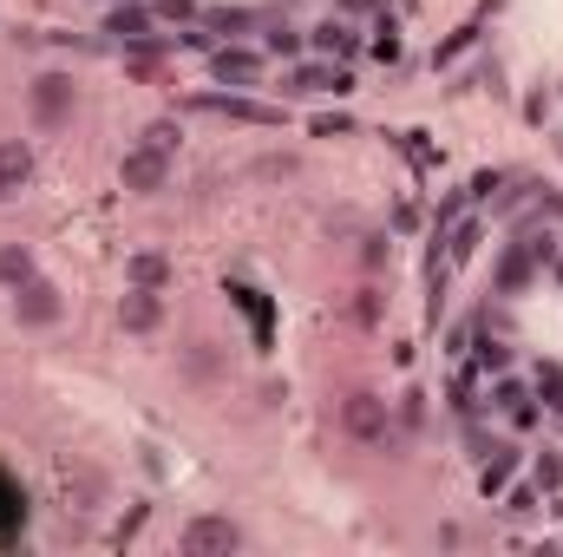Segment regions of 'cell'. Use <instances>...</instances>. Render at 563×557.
<instances>
[{"mask_svg":"<svg viewBox=\"0 0 563 557\" xmlns=\"http://www.w3.org/2000/svg\"><path fill=\"white\" fill-rule=\"evenodd\" d=\"M341 433H347L354 446H374V452H387V446H394V407H387L374 387H354V394L341 401Z\"/></svg>","mask_w":563,"mask_h":557,"instance_id":"6da1fadb","label":"cell"},{"mask_svg":"<svg viewBox=\"0 0 563 557\" xmlns=\"http://www.w3.org/2000/svg\"><path fill=\"white\" fill-rule=\"evenodd\" d=\"M184 112H203V119H230V125H256V132H276V125H282V106H263V99H250L243 86H230V92H190V99H184Z\"/></svg>","mask_w":563,"mask_h":557,"instance_id":"7a4b0ae2","label":"cell"},{"mask_svg":"<svg viewBox=\"0 0 563 557\" xmlns=\"http://www.w3.org/2000/svg\"><path fill=\"white\" fill-rule=\"evenodd\" d=\"M177 545L190 557H230V551H243L250 538H243V525H236L230 512H197V518L177 532Z\"/></svg>","mask_w":563,"mask_h":557,"instance_id":"3957f363","label":"cell"},{"mask_svg":"<svg viewBox=\"0 0 563 557\" xmlns=\"http://www.w3.org/2000/svg\"><path fill=\"white\" fill-rule=\"evenodd\" d=\"M59 315H66V295L46 276H26L13 288V321H20V328H53Z\"/></svg>","mask_w":563,"mask_h":557,"instance_id":"277c9868","label":"cell"},{"mask_svg":"<svg viewBox=\"0 0 563 557\" xmlns=\"http://www.w3.org/2000/svg\"><path fill=\"white\" fill-rule=\"evenodd\" d=\"M119 184H125L132 197H157V190L170 184V157L151 151V144H132V151L119 157Z\"/></svg>","mask_w":563,"mask_h":557,"instance_id":"5b68a950","label":"cell"},{"mask_svg":"<svg viewBox=\"0 0 563 557\" xmlns=\"http://www.w3.org/2000/svg\"><path fill=\"white\" fill-rule=\"evenodd\" d=\"M282 92H334V99H347V92H354V73H347L341 59H314V66H295V59H288Z\"/></svg>","mask_w":563,"mask_h":557,"instance_id":"8992f818","label":"cell"},{"mask_svg":"<svg viewBox=\"0 0 563 557\" xmlns=\"http://www.w3.org/2000/svg\"><path fill=\"white\" fill-rule=\"evenodd\" d=\"M73 106H79V86H73V73H40L33 79V119L53 132V125H66L73 119Z\"/></svg>","mask_w":563,"mask_h":557,"instance_id":"52a82bcc","label":"cell"},{"mask_svg":"<svg viewBox=\"0 0 563 557\" xmlns=\"http://www.w3.org/2000/svg\"><path fill=\"white\" fill-rule=\"evenodd\" d=\"M538 270H544V263H538L531 237H518V243H505V250H498V270H492V288H498V295H525V288L538 282Z\"/></svg>","mask_w":563,"mask_h":557,"instance_id":"ba28073f","label":"cell"},{"mask_svg":"<svg viewBox=\"0 0 563 557\" xmlns=\"http://www.w3.org/2000/svg\"><path fill=\"white\" fill-rule=\"evenodd\" d=\"M263 59H269L263 46H236V40H230V46H210L217 86H256V79H263Z\"/></svg>","mask_w":563,"mask_h":557,"instance_id":"9c48e42d","label":"cell"},{"mask_svg":"<svg viewBox=\"0 0 563 557\" xmlns=\"http://www.w3.org/2000/svg\"><path fill=\"white\" fill-rule=\"evenodd\" d=\"M119 328H125V335H157V328H164V288L125 282V295H119Z\"/></svg>","mask_w":563,"mask_h":557,"instance_id":"30bf717a","label":"cell"},{"mask_svg":"<svg viewBox=\"0 0 563 557\" xmlns=\"http://www.w3.org/2000/svg\"><path fill=\"white\" fill-rule=\"evenodd\" d=\"M223 295H230V302H236V308L250 315V335H256V348L269 354V348H276V302H269L263 288H250V282H230Z\"/></svg>","mask_w":563,"mask_h":557,"instance_id":"8fae6325","label":"cell"},{"mask_svg":"<svg viewBox=\"0 0 563 557\" xmlns=\"http://www.w3.org/2000/svg\"><path fill=\"white\" fill-rule=\"evenodd\" d=\"M26 184H33V144L7 139V144H0V204H13Z\"/></svg>","mask_w":563,"mask_h":557,"instance_id":"7c38bea8","label":"cell"},{"mask_svg":"<svg viewBox=\"0 0 563 557\" xmlns=\"http://www.w3.org/2000/svg\"><path fill=\"white\" fill-rule=\"evenodd\" d=\"M511 472H518V446L492 439V446L478 452V492H485V499H498V492L511 485Z\"/></svg>","mask_w":563,"mask_h":557,"instance_id":"4fadbf2b","label":"cell"},{"mask_svg":"<svg viewBox=\"0 0 563 557\" xmlns=\"http://www.w3.org/2000/svg\"><path fill=\"white\" fill-rule=\"evenodd\" d=\"M492 407L511 419L518 433H531V426H538V414H544V407H538V394H531V387H518V381H498V387H492Z\"/></svg>","mask_w":563,"mask_h":557,"instance_id":"5bb4252c","label":"cell"},{"mask_svg":"<svg viewBox=\"0 0 563 557\" xmlns=\"http://www.w3.org/2000/svg\"><path fill=\"white\" fill-rule=\"evenodd\" d=\"M151 20H157V13H151L144 0H125V7L106 13V33H112L119 46H139V40H151Z\"/></svg>","mask_w":563,"mask_h":557,"instance_id":"9a60e30c","label":"cell"},{"mask_svg":"<svg viewBox=\"0 0 563 557\" xmlns=\"http://www.w3.org/2000/svg\"><path fill=\"white\" fill-rule=\"evenodd\" d=\"M485 13H492V7H485ZM485 13H472L465 26H452V33H445V40L432 46V66H452V59H465V53H472V46L485 40Z\"/></svg>","mask_w":563,"mask_h":557,"instance_id":"2e32d148","label":"cell"},{"mask_svg":"<svg viewBox=\"0 0 563 557\" xmlns=\"http://www.w3.org/2000/svg\"><path fill=\"white\" fill-rule=\"evenodd\" d=\"M20 532H26V492L13 472H0V545H13Z\"/></svg>","mask_w":563,"mask_h":557,"instance_id":"e0dca14e","label":"cell"},{"mask_svg":"<svg viewBox=\"0 0 563 557\" xmlns=\"http://www.w3.org/2000/svg\"><path fill=\"white\" fill-rule=\"evenodd\" d=\"M308 46H314V53H321V59H341V66H347V59H354V53H361V40H354V33H347V26H341V20H321V26H314V33H308Z\"/></svg>","mask_w":563,"mask_h":557,"instance_id":"ac0fdd59","label":"cell"},{"mask_svg":"<svg viewBox=\"0 0 563 557\" xmlns=\"http://www.w3.org/2000/svg\"><path fill=\"white\" fill-rule=\"evenodd\" d=\"M125 282H139V288H164V282H170V256H157V250L125 256Z\"/></svg>","mask_w":563,"mask_h":557,"instance_id":"d6986e66","label":"cell"},{"mask_svg":"<svg viewBox=\"0 0 563 557\" xmlns=\"http://www.w3.org/2000/svg\"><path fill=\"white\" fill-rule=\"evenodd\" d=\"M26 276H40V270H33V250H26V243H0V282L20 288Z\"/></svg>","mask_w":563,"mask_h":557,"instance_id":"ffe728a7","label":"cell"},{"mask_svg":"<svg viewBox=\"0 0 563 557\" xmlns=\"http://www.w3.org/2000/svg\"><path fill=\"white\" fill-rule=\"evenodd\" d=\"M203 26L236 40V33H250V26H256V13H250V7H203Z\"/></svg>","mask_w":563,"mask_h":557,"instance_id":"44dd1931","label":"cell"},{"mask_svg":"<svg viewBox=\"0 0 563 557\" xmlns=\"http://www.w3.org/2000/svg\"><path fill=\"white\" fill-rule=\"evenodd\" d=\"M263 53H269V59H301V33H295V26H263Z\"/></svg>","mask_w":563,"mask_h":557,"instance_id":"7402d4cb","label":"cell"},{"mask_svg":"<svg viewBox=\"0 0 563 557\" xmlns=\"http://www.w3.org/2000/svg\"><path fill=\"white\" fill-rule=\"evenodd\" d=\"M380 66H394L400 59V26H394V13H380V26H374V46H367Z\"/></svg>","mask_w":563,"mask_h":557,"instance_id":"603a6c76","label":"cell"},{"mask_svg":"<svg viewBox=\"0 0 563 557\" xmlns=\"http://www.w3.org/2000/svg\"><path fill=\"white\" fill-rule=\"evenodd\" d=\"M177 139H184V132H177V119H151L139 144H151V151H164V157H177Z\"/></svg>","mask_w":563,"mask_h":557,"instance_id":"cb8c5ba5","label":"cell"},{"mask_svg":"<svg viewBox=\"0 0 563 557\" xmlns=\"http://www.w3.org/2000/svg\"><path fill=\"white\" fill-rule=\"evenodd\" d=\"M531 485H538V492H563V459H558V452H538Z\"/></svg>","mask_w":563,"mask_h":557,"instance_id":"d4e9b609","label":"cell"},{"mask_svg":"<svg viewBox=\"0 0 563 557\" xmlns=\"http://www.w3.org/2000/svg\"><path fill=\"white\" fill-rule=\"evenodd\" d=\"M151 13H157V20H170V26H190V20H203V7H197V0H157Z\"/></svg>","mask_w":563,"mask_h":557,"instance_id":"484cf974","label":"cell"},{"mask_svg":"<svg viewBox=\"0 0 563 557\" xmlns=\"http://www.w3.org/2000/svg\"><path fill=\"white\" fill-rule=\"evenodd\" d=\"M538 401L551 414H563V368H538Z\"/></svg>","mask_w":563,"mask_h":557,"instance_id":"4316f807","label":"cell"},{"mask_svg":"<svg viewBox=\"0 0 563 557\" xmlns=\"http://www.w3.org/2000/svg\"><path fill=\"white\" fill-rule=\"evenodd\" d=\"M478 368H485V374H505V368H511V348L485 335V341H478Z\"/></svg>","mask_w":563,"mask_h":557,"instance_id":"83f0119b","label":"cell"},{"mask_svg":"<svg viewBox=\"0 0 563 557\" xmlns=\"http://www.w3.org/2000/svg\"><path fill=\"white\" fill-rule=\"evenodd\" d=\"M308 132H314V139H347V132H354V119H347V112H321Z\"/></svg>","mask_w":563,"mask_h":557,"instance_id":"f1b7e54d","label":"cell"},{"mask_svg":"<svg viewBox=\"0 0 563 557\" xmlns=\"http://www.w3.org/2000/svg\"><path fill=\"white\" fill-rule=\"evenodd\" d=\"M361 263H367V270L394 263V237H380V230H374V237H367V250H361Z\"/></svg>","mask_w":563,"mask_h":557,"instance_id":"f546056e","label":"cell"},{"mask_svg":"<svg viewBox=\"0 0 563 557\" xmlns=\"http://www.w3.org/2000/svg\"><path fill=\"white\" fill-rule=\"evenodd\" d=\"M354 315H361V321L374 328V321H380V288H361V302H354Z\"/></svg>","mask_w":563,"mask_h":557,"instance_id":"4dcf8cb0","label":"cell"},{"mask_svg":"<svg viewBox=\"0 0 563 557\" xmlns=\"http://www.w3.org/2000/svg\"><path fill=\"white\" fill-rule=\"evenodd\" d=\"M505 512H538V485H518V492L505 499Z\"/></svg>","mask_w":563,"mask_h":557,"instance_id":"1f68e13d","label":"cell"},{"mask_svg":"<svg viewBox=\"0 0 563 557\" xmlns=\"http://www.w3.org/2000/svg\"><path fill=\"white\" fill-rule=\"evenodd\" d=\"M341 7H347V13H374L380 0H341Z\"/></svg>","mask_w":563,"mask_h":557,"instance_id":"d6a6232c","label":"cell"}]
</instances>
